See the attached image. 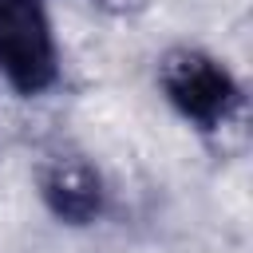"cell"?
Returning <instances> with one entry per match:
<instances>
[{
    "label": "cell",
    "mask_w": 253,
    "mask_h": 253,
    "mask_svg": "<svg viewBox=\"0 0 253 253\" xmlns=\"http://www.w3.org/2000/svg\"><path fill=\"white\" fill-rule=\"evenodd\" d=\"M158 87L166 103L198 130H225L245 115L237 79L202 47H170L158 59Z\"/></svg>",
    "instance_id": "6da1fadb"
},
{
    "label": "cell",
    "mask_w": 253,
    "mask_h": 253,
    "mask_svg": "<svg viewBox=\"0 0 253 253\" xmlns=\"http://www.w3.org/2000/svg\"><path fill=\"white\" fill-rule=\"evenodd\" d=\"M0 75L20 95H40L59 79V51L40 0H0Z\"/></svg>",
    "instance_id": "7a4b0ae2"
},
{
    "label": "cell",
    "mask_w": 253,
    "mask_h": 253,
    "mask_svg": "<svg viewBox=\"0 0 253 253\" xmlns=\"http://www.w3.org/2000/svg\"><path fill=\"white\" fill-rule=\"evenodd\" d=\"M40 198L47 213L63 225H91L107 210V182L99 166L83 154H55L40 174Z\"/></svg>",
    "instance_id": "3957f363"
}]
</instances>
